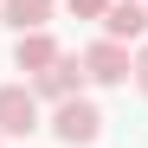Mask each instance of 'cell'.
Masks as SVG:
<instances>
[{"label": "cell", "instance_id": "cell-1", "mask_svg": "<svg viewBox=\"0 0 148 148\" xmlns=\"http://www.w3.org/2000/svg\"><path fill=\"white\" fill-rule=\"evenodd\" d=\"M64 148H97L103 142V110L90 97H71V103H52V122H45Z\"/></svg>", "mask_w": 148, "mask_h": 148}, {"label": "cell", "instance_id": "cell-2", "mask_svg": "<svg viewBox=\"0 0 148 148\" xmlns=\"http://www.w3.org/2000/svg\"><path fill=\"white\" fill-rule=\"evenodd\" d=\"M84 84H97V90H122L129 84V45H116V39H97V45H84Z\"/></svg>", "mask_w": 148, "mask_h": 148}, {"label": "cell", "instance_id": "cell-3", "mask_svg": "<svg viewBox=\"0 0 148 148\" xmlns=\"http://www.w3.org/2000/svg\"><path fill=\"white\" fill-rule=\"evenodd\" d=\"M45 129V103L32 97V84H0V135H32Z\"/></svg>", "mask_w": 148, "mask_h": 148}, {"label": "cell", "instance_id": "cell-4", "mask_svg": "<svg viewBox=\"0 0 148 148\" xmlns=\"http://www.w3.org/2000/svg\"><path fill=\"white\" fill-rule=\"evenodd\" d=\"M32 97H39V103H71V97H84V64L71 58V52H58L32 77Z\"/></svg>", "mask_w": 148, "mask_h": 148}, {"label": "cell", "instance_id": "cell-5", "mask_svg": "<svg viewBox=\"0 0 148 148\" xmlns=\"http://www.w3.org/2000/svg\"><path fill=\"white\" fill-rule=\"evenodd\" d=\"M103 26V39H116V45H142L148 39V7L142 0H110V13L97 19Z\"/></svg>", "mask_w": 148, "mask_h": 148}, {"label": "cell", "instance_id": "cell-6", "mask_svg": "<svg viewBox=\"0 0 148 148\" xmlns=\"http://www.w3.org/2000/svg\"><path fill=\"white\" fill-rule=\"evenodd\" d=\"M52 58H58V39L52 32H19L13 39V71H26V77H39Z\"/></svg>", "mask_w": 148, "mask_h": 148}, {"label": "cell", "instance_id": "cell-7", "mask_svg": "<svg viewBox=\"0 0 148 148\" xmlns=\"http://www.w3.org/2000/svg\"><path fill=\"white\" fill-rule=\"evenodd\" d=\"M0 26H13V32H45V26H52V0H0Z\"/></svg>", "mask_w": 148, "mask_h": 148}, {"label": "cell", "instance_id": "cell-8", "mask_svg": "<svg viewBox=\"0 0 148 148\" xmlns=\"http://www.w3.org/2000/svg\"><path fill=\"white\" fill-rule=\"evenodd\" d=\"M129 77H135V90L148 97V39H142L135 52H129Z\"/></svg>", "mask_w": 148, "mask_h": 148}, {"label": "cell", "instance_id": "cell-9", "mask_svg": "<svg viewBox=\"0 0 148 148\" xmlns=\"http://www.w3.org/2000/svg\"><path fill=\"white\" fill-rule=\"evenodd\" d=\"M64 7H71V19H103L110 0H64Z\"/></svg>", "mask_w": 148, "mask_h": 148}, {"label": "cell", "instance_id": "cell-10", "mask_svg": "<svg viewBox=\"0 0 148 148\" xmlns=\"http://www.w3.org/2000/svg\"><path fill=\"white\" fill-rule=\"evenodd\" d=\"M0 142H7V135H0Z\"/></svg>", "mask_w": 148, "mask_h": 148}, {"label": "cell", "instance_id": "cell-11", "mask_svg": "<svg viewBox=\"0 0 148 148\" xmlns=\"http://www.w3.org/2000/svg\"><path fill=\"white\" fill-rule=\"evenodd\" d=\"M142 7H148V0H142Z\"/></svg>", "mask_w": 148, "mask_h": 148}]
</instances>
